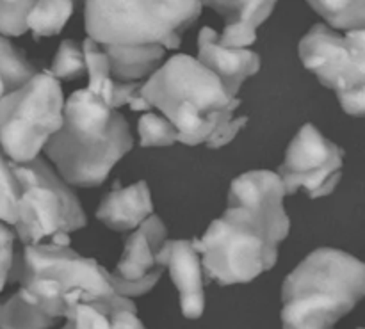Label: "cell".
Returning <instances> with one entry per match:
<instances>
[{
	"label": "cell",
	"instance_id": "ac0fdd59",
	"mask_svg": "<svg viewBox=\"0 0 365 329\" xmlns=\"http://www.w3.org/2000/svg\"><path fill=\"white\" fill-rule=\"evenodd\" d=\"M109 56L110 73L114 80L143 82L148 80L166 61V48L160 45L120 46L102 45Z\"/></svg>",
	"mask_w": 365,
	"mask_h": 329
},
{
	"label": "cell",
	"instance_id": "f546056e",
	"mask_svg": "<svg viewBox=\"0 0 365 329\" xmlns=\"http://www.w3.org/2000/svg\"><path fill=\"white\" fill-rule=\"evenodd\" d=\"M6 95H9V91H7L6 88V82H4L2 77H0V100H2Z\"/></svg>",
	"mask_w": 365,
	"mask_h": 329
},
{
	"label": "cell",
	"instance_id": "9a60e30c",
	"mask_svg": "<svg viewBox=\"0 0 365 329\" xmlns=\"http://www.w3.org/2000/svg\"><path fill=\"white\" fill-rule=\"evenodd\" d=\"M278 0H202L221 14L225 28L220 43L228 48H250L257 41V28L271 16Z\"/></svg>",
	"mask_w": 365,
	"mask_h": 329
},
{
	"label": "cell",
	"instance_id": "277c9868",
	"mask_svg": "<svg viewBox=\"0 0 365 329\" xmlns=\"http://www.w3.org/2000/svg\"><path fill=\"white\" fill-rule=\"evenodd\" d=\"M9 280L20 283L25 301L53 319H68L82 303L116 294L110 273L96 260L52 242L24 246Z\"/></svg>",
	"mask_w": 365,
	"mask_h": 329
},
{
	"label": "cell",
	"instance_id": "d6a6232c",
	"mask_svg": "<svg viewBox=\"0 0 365 329\" xmlns=\"http://www.w3.org/2000/svg\"><path fill=\"white\" fill-rule=\"evenodd\" d=\"M0 308H2V305H0Z\"/></svg>",
	"mask_w": 365,
	"mask_h": 329
},
{
	"label": "cell",
	"instance_id": "4fadbf2b",
	"mask_svg": "<svg viewBox=\"0 0 365 329\" xmlns=\"http://www.w3.org/2000/svg\"><path fill=\"white\" fill-rule=\"evenodd\" d=\"M287 194L280 174L273 171H248L234 178L228 191V205H242L269 217L278 226L291 230V221L284 207Z\"/></svg>",
	"mask_w": 365,
	"mask_h": 329
},
{
	"label": "cell",
	"instance_id": "3957f363",
	"mask_svg": "<svg viewBox=\"0 0 365 329\" xmlns=\"http://www.w3.org/2000/svg\"><path fill=\"white\" fill-rule=\"evenodd\" d=\"M365 298V263L335 248H319L282 285V328L334 329Z\"/></svg>",
	"mask_w": 365,
	"mask_h": 329
},
{
	"label": "cell",
	"instance_id": "ffe728a7",
	"mask_svg": "<svg viewBox=\"0 0 365 329\" xmlns=\"http://www.w3.org/2000/svg\"><path fill=\"white\" fill-rule=\"evenodd\" d=\"M82 48H84L86 70H88L89 78L88 89L95 93V95H98L107 105L113 107V91L116 80H114L113 73H110V63L106 48L91 38L84 39Z\"/></svg>",
	"mask_w": 365,
	"mask_h": 329
},
{
	"label": "cell",
	"instance_id": "7c38bea8",
	"mask_svg": "<svg viewBox=\"0 0 365 329\" xmlns=\"http://www.w3.org/2000/svg\"><path fill=\"white\" fill-rule=\"evenodd\" d=\"M160 262L170 271L171 281L177 287L182 315L191 320L200 319L205 310V292L202 255L196 246V239L166 241L160 249Z\"/></svg>",
	"mask_w": 365,
	"mask_h": 329
},
{
	"label": "cell",
	"instance_id": "7a4b0ae2",
	"mask_svg": "<svg viewBox=\"0 0 365 329\" xmlns=\"http://www.w3.org/2000/svg\"><path fill=\"white\" fill-rule=\"evenodd\" d=\"M141 96L175 125L185 146H210L241 105L214 71L185 53L170 57L143 84Z\"/></svg>",
	"mask_w": 365,
	"mask_h": 329
},
{
	"label": "cell",
	"instance_id": "4dcf8cb0",
	"mask_svg": "<svg viewBox=\"0 0 365 329\" xmlns=\"http://www.w3.org/2000/svg\"><path fill=\"white\" fill-rule=\"evenodd\" d=\"M4 2H9V4H16V2H21V0H4Z\"/></svg>",
	"mask_w": 365,
	"mask_h": 329
},
{
	"label": "cell",
	"instance_id": "30bf717a",
	"mask_svg": "<svg viewBox=\"0 0 365 329\" xmlns=\"http://www.w3.org/2000/svg\"><path fill=\"white\" fill-rule=\"evenodd\" d=\"M342 166L344 152L314 125L307 123L292 137L278 174L287 194L303 191L309 198L317 199L337 189Z\"/></svg>",
	"mask_w": 365,
	"mask_h": 329
},
{
	"label": "cell",
	"instance_id": "ba28073f",
	"mask_svg": "<svg viewBox=\"0 0 365 329\" xmlns=\"http://www.w3.org/2000/svg\"><path fill=\"white\" fill-rule=\"evenodd\" d=\"M21 184L14 234L24 246L50 242L70 235L88 223L81 202L56 169L38 157L27 164L14 162Z\"/></svg>",
	"mask_w": 365,
	"mask_h": 329
},
{
	"label": "cell",
	"instance_id": "6da1fadb",
	"mask_svg": "<svg viewBox=\"0 0 365 329\" xmlns=\"http://www.w3.org/2000/svg\"><path fill=\"white\" fill-rule=\"evenodd\" d=\"M132 146L123 114L86 88L66 100L63 128L43 152L68 185L98 187Z\"/></svg>",
	"mask_w": 365,
	"mask_h": 329
},
{
	"label": "cell",
	"instance_id": "5bb4252c",
	"mask_svg": "<svg viewBox=\"0 0 365 329\" xmlns=\"http://www.w3.org/2000/svg\"><path fill=\"white\" fill-rule=\"evenodd\" d=\"M198 61L221 78L227 91L234 98L246 78L260 70L259 53L250 48H228L220 43V34L214 28L203 27L198 34Z\"/></svg>",
	"mask_w": 365,
	"mask_h": 329
},
{
	"label": "cell",
	"instance_id": "8992f818",
	"mask_svg": "<svg viewBox=\"0 0 365 329\" xmlns=\"http://www.w3.org/2000/svg\"><path fill=\"white\" fill-rule=\"evenodd\" d=\"M202 0H86L88 38L100 45L175 50L202 14Z\"/></svg>",
	"mask_w": 365,
	"mask_h": 329
},
{
	"label": "cell",
	"instance_id": "f1b7e54d",
	"mask_svg": "<svg viewBox=\"0 0 365 329\" xmlns=\"http://www.w3.org/2000/svg\"><path fill=\"white\" fill-rule=\"evenodd\" d=\"M246 121H248V116H235V120L232 121V123L228 125V127L225 128V130L221 132V134L217 135L212 142H210L209 148L217 150V148H223V146L230 145V142L237 137V134L241 132V128L245 127Z\"/></svg>",
	"mask_w": 365,
	"mask_h": 329
},
{
	"label": "cell",
	"instance_id": "d6986e66",
	"mask_svg": "<svg viewBox=\"0 0 365 329\" xmlns=\"http://www.w3.org/2000/svg\"><path fill=\"white\" fill-rule=\"evenodd\" d=\"M73 13V0H34L27 24L36 39L59 34Z\"/></svg>",
	"mask_w": 365,
	"mask_h": 329
},
{
	"label": "cell",
	"instance_id": "5b68a950",
	"mask_svg": "<svg viewBox=\"0 0 365 329\" xmlns=\"http://www.w3.org/2000/svg\"><path fill=\"white\" fill-rule=\"evenodd\" d=\"M289 230L257 210L228 205L209 224L196 246L202 255L203 273L220 285L250 283L278 260V244Z\"/></svg>",
	"mask_w": 365,
	"mask_h": 329
},
{
	"label": "cell",
	"instance_id": "d4e9b609",
	"mask_svg": "<svg viewBox=\"0 0 365 329\" xmlns=\"http://www.w3.org/2000/svg\"><path fill=\"white\" fill-rule=\"evenodd\" d=\"M139 145L143 148H168L178 142V130L160 113H146L138 121Z\"/></svg>",
	"mask_w": 365,
	"mask_h": 329
},
{
	"label": "cell",
	"instance_id": "52a82bcc",
	"mask_svg": "<svg viewBox=\"0 0 365 329\" xmlns=\"http://www.w3.org/2000/svg\"><path fill=\"white\" fill-rule=\"evenodd\" d=\"M64 103L59 80L50 71H39L0 100V146L13 162L27 164L41 157L63 128Z\"/></svg>",
	"mask_w": 365,
	"mask_h": 329
},
{
	"label": "cell",
	"instance_id": "603a6c76",
	"mask_svg": "<svg viewBox=\"0 0 365 329\" xmlns=\"http://www.w3.org/2000/svg\"><path fill=\"white\" fill-rule=\"evenodd\" d=\"M38 73L39 71L34 64L29 63L24 52H20L6 36H0V77L6 82L7 91H16Z\"/></svg>",
	"mask_w": 365,
	"mask_h": 329
},
{
	"label": "cell",
	"instance_id": "7402d4cb",
	"mask_svg": "<svg viewBox=\"0 0 365 329\" xmlns=\"http://www.w3.org/2000/svg\"><path fill=\"white\" fill-rule=\"evenodd\" d=\"M57 319L21 298L20 292L11 296L0 308V329H50Z\"/></svg>",
	"mask_w": 365,
	"mask_h": 329
},
{
	"label": "cell",
	"instance_id": "1f68e13d",
	"mask_svg": "<svg viewBox=\"0 0 365 329\" xmlns=\"http://www.w3.org/2000/svg\"><path fill=\"white\" fill-rule=\"evenodd\" d=\"M359 329H365V328H359Z\"/></svg>",
	"mask_w": 365,
	"mask_h": 329
},
{
	"label": "cell",
	"instance_id": "2e32d148",
	"mask_svg": "<svg viewBox=\"0 0 365 329\" xmlns=\"http://www.w3.org/2000/svg\"><path fill=\"white\" fill-rule=\"evenodd\" d=\"M153 216L152 192L146 182H135L128 187H116L103 196L96 210V219L114 231H134Z\"/></svg>",
	"mask_w": 365,
	"mask_h": 329
},
{
	"label": "cell",
	"instance_id": "8fae6325",
	"mask_svg": "<svg viewBox=\"0 0 365 329\" xmlns=\"http://www.w3.org/2000/svg\"><path fill=\"white\" fill-rule=\"evenodd\" d=\"M166 226L155 214L128 234L120 262L110 273V283L116 294L130 299L148 294L159 283L166 269L160 262V249L166 244Z\"/></svg>",
	"mask_w": 365,
	"mask_h": 329
},
{
	"label": "cell",
	"instance_id": "484cf974",
	"mask_svg": "<svg viewBox=\"0 0 365 329\" xmlns=\"http://www.w3.org/2000/svg\"><path fill=\"white\" fill-rule=\"evenodd\" d=\"M48 71L57 80H77V78L88 75L82 45H78L73 39H64L59 45V50H57Z\"/></svg>",
	"mask_w": 365,
	"mask_h": 329
},
{
	"label": "cell",
	"instance_id": "cb8c5ba5",
	"mask_svg": "<svg viewBox=\"0 0 365 329\" xmlns=\"http://www.w3.org/2000/svg\"><path fill=\"white\" fill-rule=\"evenodd\" d=\"M21 196V184L14 162L0 146V221L14 226L18 219V203Z\"/></svg>",
	"mask_w": 365,
	"mask_h": 329
},
{
	"label": "cell",
	"instance_id": "83f0119b",
	"mask_svg": "<svg viewBox=\"0 0 365 329\" xmlns=\"http://www.w3.org/2000/svg\"><path fill=\"white\" fill-rule=\"evenodd\" d=\"M14 234L9 224L0 221V292L9 281L11 269L14 263Z\"/></svg>",
	"mask_w": 365,
	"mask_h": 329
},
{
	"label": "cell",
	"instance_id": "4316f807",
	"mask_svg": "<svg viewBox=\"0 0 365 329\" xmlns=\"http://www.w3.org/2000/svg\"><path fill=\"white\" fill-rule=\"evenodd\" d=\"M34 0H21L9 4L0 0V34L2 36H21L29 31L27 18L31 13Z\"/></svg>",
	"mask_w": 365,
	"mask_h": 329
},
{
	"label": "cell",
	"instance_id": "44dd1931",
	"mask_svg": "<svg viewBox=\"0 0 365 329\" xmlns=\"http://www.w3.org/2000/svg\"><path fill=\"white\" fill-rule=\"evenodd\" d=\"M335 31L365 28V0H307Z\"/></svg>",
	"mask_w": 365,
	"mask_h": 329
},
{
	"label": "cell",
	"instance_id": "e0dca14e",
	"mask_svg": "<svg viewBox=\"0 0 365 329\" xmlns=\"http://www.w3.org/2000/svg\"><path fill=\"white\" fill-rule=\"evenodd\" d=\"M63 329H146L132 299L120 294L102 296L73 310Z\"/></svg>",
	"mask_w": 365,
	"mask_h": 329
},
{
	"label": "cell",
	"instance_id": "9c48e42d",
	"mask_svg": "<svg viewBox=\"0 0 365 329\" xmlns=\"http://www.w3.org/2000/svg\"><path fill=\"white\" fill-rule=\"evenodd\" d=\"M298 52L303 66L337 95L346 114L365 118V28L341 34L317 24L303 36Z\"/></svg>",
	"mask_w": 365,
	"mask_h": 329
}]
</instances>
